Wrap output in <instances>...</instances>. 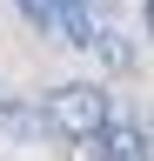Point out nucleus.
Returning <instances> with one entry per match:
<instances>
[{"instance_id":"nucleus-1","label":"nucleus","mask_w":154,"mask_h":161,"mask_svg":"<svg viewBox=\"0 0 154 161\" xmlns=\"http://www.w3.org/2000/svg\"><path fill=\"white\" fill-rule=\"evenodd\" d=\"M107 121H114V108H107L101 80H67V87H54L40 101V128L61 134V141H94Z\"/></svg>"},{"instance_id":"nucleus-2","label":"nucleus","mask_w":154,"mask_h":161,"mask_svg":"<svg viewBox=\"0 0 154 161\" xmlns=\"http://www.w3.org/2000/svg\"><path fill=\"white\" fill-rule=\"evenodd\" d=\"M13 7L27 14V27L34 34H47V40H67V47H101V27H94V14H87V0H13Z\"/></svg>"},{"instance_id":"nucleus-3","label":"nucleus","mask_w":154,"mask_h":161,"mask_svg":"<svg viewBox=\"0 0 154 161\" xmlns=\"http://www.w3.org/2000/svg\"><path fill=\"white\" fill-rule=\"evenodd\" d=\"M87 154L94 161H154V141L134 128V121H107V128L87 141Z\"/></svg>"},{"instance_id":"nucleus-4","label":"nucleus","mask_w":154,"mask_h":161,"mask_svg":"<svg viewBox=\"0 0 154 161\" xmlns=\"http://www.w3.org/2000/svg\"><path fill=\"white\" fill-rule=\"evenodd\" d=\"M0 121H7V128L20 134V141H27V134H47V128H40V114H34L20 94H7V87H0Z\"/></svg>"},{"instance_id":"nucleus-5","label":"nucleus","mask_w":154,"mask_h":161,"mask_svg":"<svg viewBox=\"0 0 154 161\" xmlns=\"http://www.w3.org/2000/svg\"><path fill=\"white\" fill-rule=\"evenodd\" d=\"M141 20H147V34H154V0H147V7H141Z\"/></svg>"}]
</instances>
